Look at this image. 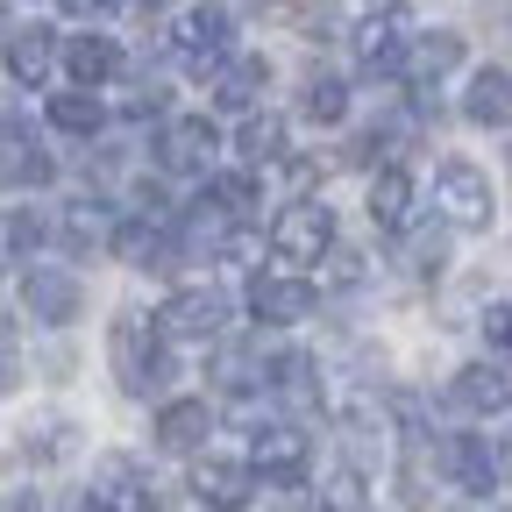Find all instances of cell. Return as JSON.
Segmentation results:
<instances>
[{
    "mask_svg": "<svg viewBox=\"0 0 512 512\" xmlns=\"http://www.w3.org/2000/svg\"><path fill=\"white\" fill-rule=\"evenodd\" d=\"M228 43H235V15L228 8H178L171 15V50L185 57V72H200V79L214 72L221 79L228 64H235Z\"/></svg>",
    "mask_w": 512,
    "mask_h": 512,
    "instance_id": "6da1fadb",
    "label": "cell"
},
{
    "mask_svg": "<svg viewBox=\"0 0 512 512\" xmlns=\"http://www.w3.org/2000/svg\"><path fill=\"white\" fill-rule=\"evenodd\" d=\"M342 242H335V214L320 207V200H292L278 221H271V256L278 264H292V271H306V264H328Z\"/></svg>",
    "mask_w": 512,
    "mask_h": 512,
    "instance_id": "7a4b0ae2",
    "label": "cell"
},
{
    "mask_svg": "<svg viewBox=\"0 0 512 512\" xmlns=\"http://www.w3.org/2000/svg\"><path fill=\"white\" fill-rule=\"evenodd\" d=\"M413 15L406 8H377V15H363L356 22V36H349V50H356V72H370V79H392V72H406L413 64Z\"/></svg>",
    "mask_w": 512,
    "mask_h": 512,
    "instance_id": "3957f363",
    "label": "cell"
},
{
    "mask_svg": "<svg viewBox=\"0 0 512 512\" xmlns=\"http://www.w3.org/2000/svg\"><path fill=\"white\" fill-rule=\"evenodd\" d=\"M114 370H121V392L128 399H150V384H164V328L157 313H121L114 320Z\"/></svg>",
    "mask_w": 512,
    "mask_h": 512,
    "instance_id": "277c9868",
    "label": "cell"
},
{
    "mask_svg": "<svg viewBox=\"0 0 512 512\" xmlns=\"http://www.w3.org/2000/svg\"><path fill=\"white\" fill-rule=\"evenodd\" d=\"M434 207L448 228H491V178L477 164H441L434 171Z\"/></svg>",
    "mask_w": 512,
    "mask_h": 512,
    "instance_id": "5b68a950",
    "label": "cell"
},
{
    "mask_svg": "<svg viewBox=\"0 0 512 512\" xmlns=\"http://www.w3.org/2000/svg\"><path fill=\"white\" fill-rule=\"evenodd\" d=\"M221 320H228V299L207 292V285H185V292H171V299L157 306L164 342H214V335H221Z\"/></svg>",
    "mask_w": 512,
    "mask_h": 512,
    "instance_id": "8992f818",
    "label": "cell"
},
{
    "mask_svg": "<svg viewBox=\"0 0 512 512\" xmlns=\"http://www.w3.org/2000/svg\"><path fill=\"white\" fill-rule=\"evenodd\" d=\"M214 150H221V136H214L207 114H171L164 136H157V164H164L171 178H200V171L214 164Z\"/></svg>",
    "mask_w": 512,
    "mask_h": 512,
    "instance_id": "52a82bcc",
    "label": "cell"
},
{
    "mask_svg": "<svg viewBox=\"0 0 512 512\" xmlns=\"http://www.w3.org/2000/svg\"><path fill=\"white\" fill-rule=\"evenodd\" d=\"M22 306L43 320V328H64V320H79L86 285L64 271V264H29V271H22Z\"/></svg>",
    "mask_w": 512,
    "mask_h": 512,
    "instance_id": "ba28073f",
    "label": "cell"
},
{
    "mask_svg": "<svg viewBox=\"0 0 512 512\" xmlns=\"http://www.w3.org/2000/svg\"><path fill=\"white\" fill-rule=\"evenodd\" d=\"M249 470L271 477V484H299V470H306V434H299L292 420L256 427V434H249Z\"/></svg>",
    "mask_w": 512,
    "mask_h": 512,
    "instance_id": "9c48e42d",
    "label": "cell"
},
{
    "mask_svg": "<svg viewBox=\"0 0 512 512\" xmlns=\"http://www.w3.org/2000/svg\"><path fill=\"white\" fill-rule=\"evenodd\" d=\"M249 313L264 320V328H292V320H306L313 313V278H249Z\"/></svg>",
    "mask_w": 512,
    "mask_h": 512,
    "instance_id": "30bf717a",
    "label": "cell"
},
{
    "mask_svg": "<svg viewBox=\"0 0 512 512\" xmlns=\"http://www.w3.org/2000/svg\"><path fill=\"white\" fill-rule=\"evenodd\" d=\"M441 470L456 477V491H470V498H491L498 491V456H491L484 434H448L441 441Z\"/></svg>",
    "mask_w": 512,
    "mask_h": 512,
    "instance_id": "8fae6325",
    "label": "cell"
},
{
    "mask_svg": "<svg viewBox=\"0 0 512 512\" xmlns=\"http://www.w3.org/2000/svg\"><path fill=\"white\" fill-rule=\"evenodd\" d=\"M448 399H456L463 413H477V420H491V413H505L512 406V370L505 363H463L456 370V384H448Z\"/></svg>",
    "mask_w": 512,
    "mask_h": 512,
    "instance_id": "7c38bea8",
    "label": "cell"
},
{
    "mask_svg": "<svg viewBox=\"0 0 512 512\" xmlns=\"http://www.w3.org/2000/svg\"><path fill=\"white\" fill-rule=\"evenodd\" d=\"M64 72H72L79 93H100L114 72H121V43L100 36V29H79V36H64Z\"/></svg>",
    "mask_w": 512,
    "mask_h": 512,
    "instance_id": "4fadbf2b",
    "label": "cell"
},
{
    "mask_svg": "<svg viewBox=\"0 0 512 512\" xmlns=\"http://www.w3.org/2000/svg\"><path fill=\"white\" fill-rule=\"evenodd\" d=\"M363 214H370V228H377V235H406V228H413V178H406L399 164H384V171L370 178Z\"/></svg>",
    "mask_w": 512,
    "mask_h": 512,
    "instance_id": "5bb4252c",
    "label": "cell"
},
{
    "mask_svg": "<svg viewBox=\"0 0 512 512\" xmlns=\"http://www.w3.org/2000/svg\"><path fill=\"white\" fill-rule=\"evenodd\" d=\"M207 434H214L207 399H171V406L157 413V448H164V456H192Z\"/></svg>",
    "mask_w": 512,
    "mask_h": 512,
    "instance_id": "9a60e30c",
    "label": "cell"
},
{
    "mask_svg": "<svg viewBox=\"0 0 512 512\" xmlns=\"http://www.w3.org/2000/svg\"><path fill=\"white\" fill-rule=\"evenodd\" d=\"M264 86H271V64H264V57H235L228 72L214 79V107H221V114H256Z\"/></svg>",
    "mask_w": 512,
    "mask_h": 512,
    "instance_id": "2e32d148",
    "label": "cell"
},
{
    "mask_svg": "<svg viewBox=\"0 0 512 512\" xmlns=\"http://www.w3.org/2000/svg\"><path fill=\"white\" fill-rule=\"evenodd\" d=\"M463 114L477 121V128H512V72H477L470 79V93H463Z\"/></svg>",
    "mask_w": 512,
    "mask_h": 512,
    "instance_id": "e0dca14e",
    "label": "cell"
},
{
    "mask_svg": "<svg viewBox=\"0 0 512 512\" xmlns=\"http://www.w3.org/2000/svg\"><path fill=\"white\" fill-rule=\"evenodd\" d=\"M463 64V36H448V29H434V36H420L413 43V64H406V79H413V93H427V86H441L448 72Z\"/></svg>",
    "mask_w": 512,
    "mask_h": 512,
    "instance_id": "ac0fdd59",
    "label": "cell"
},
{
    "mask_svg": "<svg viewBox=\"0 0 512 512\" xmlns=\"http://www.w3.org/2000/svg\"><path fill=\"white\" fill-rule=\"evenodd\" d=\"M192 491H200L214 512H242L249 491H256V477L242 463H200V470H192Z\"/></svg>",
    "mask_w": 512,
    "mask_h": 512,
    "instance_id": "d6986e66",
    "label": "cell"
},
{
    "mask_svg": "<svg viewBox=\"0 0 512 512\" xmlns=\"http://www.w3.org/2000/svg\"><path fill=\"white\" fill-rule=\"evenodd\" d=\"M43 72H50V29H15L8 36V79L15 86H43Z\"/></svg>",
    "mask_w": 512,
    "mask_h": 512,
    "instance_id": "ffe728a7",
    "label": "cell"
},
{
    "mask_svg": "<svg viewBox=\"0 0 512 512\" xmlns=\"http://www.w3.org/2000/svg\"><path fill=\"white\" fill-rule=\"evenodd\" d=\"M50 128H64V136H100L107 128V107H100V93H50Z\"/></svg>",
    "mask_w": 512,
    "mask_h": 512,
    "instance_id": "44dd1931",
    "label": "cell"
},
{
    "mask_svg": "<svg viewBox=\"0 0 512 512\" xmlns=\"http://www.w3.org/2000/svg\"><path fill=\"white\" fill-rule=\"evenodd\" d=\"M114 256H121V264H143V271H150L157 256H178V249L164 242V228H157V221H143V214H136V221H121V228H114Z\"/></svg>",
    "mask_w": 512,
    "mask_h": 512,
    "instance_id": "7402d4cb",
    "label": "cell"
},
{
    "mask_svg": "<svg viewBox=\"0 0 512 512\" xmlns=\"http://www.w3.org/2000/svg\"><path fill=\"white\" fill-rule=\"evenodd\" d=\"M285 136H292L285 114H249V121H242V164H249V171H256V164H278V157H285Z\"/></svg>",
    "mask_w": 512,
    "mask_h": 512,
    "instance_id": "603a6c76",
    "label": "cell"
},
{
    "mask_svg": "<svg viewBox=\"0 0 512 512\" xmlns=\"http://www.w3.org/2000/svg\"><path fill=\"white\" fill-rule=\"evenodd\" d=\"M8 185H15V192L50 185V157L29 143V128H22V121H8Z\"/></svg>",
    "mask_w": 512,
    "mask_h": 512,
    "instance_id": "cb8c5ba5",
    "label": "cell"
},
{
    "mask_svg": "<svg viewBox=\"0 0 512 512\" xmlns=\"http://www.w3.org/2000/svg\"><path fill=\"white\" fill-rule=\"evenodd\" d=\"M299 114H306V121H320V128H335V121L349 114V86H342V79H328V72H313V79H306V93H299Z\"/></svg>",
    "mask_w": 512,
    "mask_h": 512,
    "instance_id": "d4e9b609",
    "label": "cell"
},
{
    "mask_svg": "<svg viewBox=\"0 0 512 512\" xmlns=\"http://www.w3.org/2000/svg\"><path fill=\"white\" fill-rule=\"evenodd\" d=\"M313 512H370V484L356 470H335V477H320L313 491Z\"/></svg>",
    "mask_w": 512,
    "mask_h": 512,
    "instance_id": "484cf974",
    "label": "cell"
},
{
    "mask_svg": "<svg viewBox=\"0 0 512 512\" xmlns=\"http://www.w3.org/2000/svg\"><path fill=\"white\" fill-rule=\"evenodd\" d=\"M207 207H221V214H256V171H221L214 185H207Z\"/></svg>",
    "mask_w": 512,
    "mask_h": 512,
    "instance_id": "4316f807",
    "label": "cell"
},
{
    "mask_svg": "<svg viewBox=\"0 0 512 512\" xmlns=\"http://www.w3.org/2000/svg\"><path fill=\"white\" fill-rule=\"evenodd\" d=\"M484 342H491V356H512V299L484 306Z\"/></svg>",
    "mask_w": 512,
    "mask_h": 512,
    "instance_id": "83f0119b",
    "label": "cell"
},
{
    "mask_svg": "<svg viewBox=\"0 0 512 512\" xmlns=\"http://www.w3.org/2000/svg\"><path fill=\"white\" fill-rule=\"evenodd\" d=\"M29 242H43V228L29 221V207H15V214H8V256H15L22 271H29Z\"/></svg>",
    "mask_w": 512,
    "mask_h": 512,
    "instance_id": "f1b7e54d",
    "label": "cell"
},
{
    "mask_svg": "<svg viewBox=\"0 0 512 512\" xmlns=\"http://www.w3.org/2000/svg\"><path fill=\"white\" fill-rule=\"evenodd\" d=\"M64 228H72V242H107V249H114V235H107V221H100L93 207H72V221H64Z\"/></svg>",
    "mask_w": 512,
    "mask_h": 512,
    "instance_id": "f546056e",
    "label": "cell"
},
{
    "mask_svg": "<svg viewBox=\"0 0 512 512\" xmlns=\"http://www.w3.org/2000/svg\"><path fill=\"white\" fill-rule=\"evenodd\" d=\"M356 278H363V256L356 249H335L328 256V285H356Z\"/></svg>",
    "mask_w": 512,
    "mask_h": 512,
    "instance_id": "4dcf8cb0",
    "label": "cell"
},
{
    "mask_svg": "<svg viewBox=\"0 0 512 512\" xmlns=\"http://www.w3.org/2000/svg\"><path fill=\"white\" fill-rule=\"evenodd\" d=\"M413 271H420V278L441 271V235H420V242H413Z\"/></svg>",
    "mask_w": 512,
    "mask_h": 512,
    "instance_id": "1f68e13d",
    "label": "cell"
},
{
    "mask_svg": "<svg viewBox=\"0 0 512 512\" xmlns=\"http://www.w3.org/2000/svg\"><path fill=\"white\" fill-rule=\"evenodd\" d=\"M171 512H214V505H207V498H200V491H192V484H185V491H178V498H171Z\"/></svg>",
    "mask_w": 512,
    "mask_h": 512,
    "instance_id": "d6a6232c",
    "label": "cell"
}]
</instances>
